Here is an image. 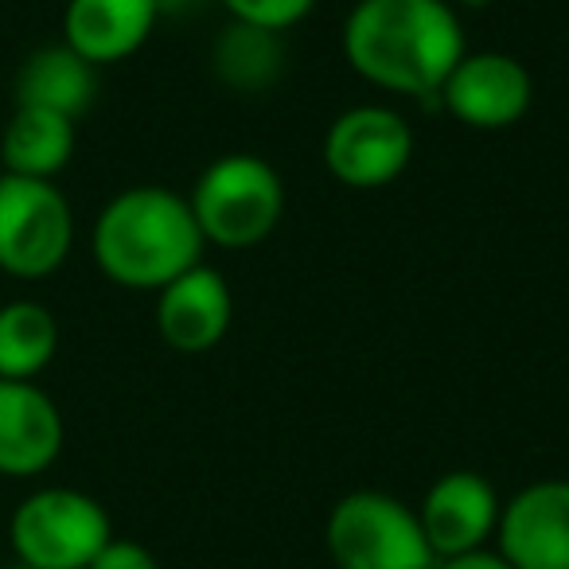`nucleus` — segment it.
I'll list each match as a JSON object with an SVG mask.
<instances>
[{"instance_id":"1","label":"nucleus","mask_w":569,"mask_h":569,"mask_svg":"<svg viewBox=\"0 0 569 569\" xmlns=\"http://www.w3.org/2000/svg\"><path fill=\"white\" fill-rule=\"evenodd\" d=\"M465 51V28L449 0H359L343 20L351 71L402 98L441 94Z\"/></svg>"},{"instance_id":"2","label":"nucleus","mask_w":569,"mask_h":569,"mask_svg":"<svg viewBox=\"0 0 569 569\" xmlns=\"http://www.w3.org/2000/svg\"><path fill=\"white\" fill-rule=\"evenodd\" d=\"M203 234L183 196L141 183L102 207L90 250L113 284L137 293H160L180 273L203 261Z\"/></svg>"},{"instance_id":"3","label":"nucleus","mask_w":569,"mask_h":569,"mask_svg":"<svg viewBox=\"0 0 569 569\" xmlns=\"http://www.w3.org/2000/svg\"><path fill=\"white\" fill-rule=\"evenodd\" d=\"M203 242L250 250L277 230L284 214V183L277 168L250 152H227L199 172L188 196Z\"/></svg>"},{"instance_id":"4","label":"nucleus","mask_w":569,"mask_h":569,"mask_svg":"<svg viewBox=\"0 0 569 569\" xmlns=\"http://www.w3.org/2000/svg\"><path fill=\"white\" fill-rule=\"evenodd\" d=\"M325 542L336 569H433L418 511L387 491H351L332 507Z\"/></svg>"},{"instance_id":"5","label":"nucleus","mask_w":569,"mask_h":569,"mask_svg":"<svg viewBox=\"0 0 569 569\" xmlns=\"http://www.w3.org/2000/svg\"><path fill=\"white\" fill-rule=\"evenodd\" d=\"M12 553L32 569H90L113 538L110 515L79 488H40L12 511Z\"/></svg>"},{"instance_id":"6","label":"nucleus","mask_w":569,"mask_h":569,"mask_svg":"<svg viewBox=\"0 0 569 569\" xmlns=\"http://www.w3.org/2000/svg\"><path fill=\"white\" fill-rule=\"evenodd\" d=\"M74 246V211L56 180L0 172V269L20 281L51 277Z\"/></svg>"},{"instance_id":"7","label":"nucleus","mask_w":569,"mask_h":569,"mask_svg":"<svg viewBox=\"0 0 569 569\" xmlns=\"http://www.w3.org/2000/svg\"><path fill=\"white\" fill-rule=\"evenodd\" d=\"M413 160V129L387 106H351L328 126L325 164L343 188L379 191Z\"/></svg>"},{"instance_id":"8","label":"nucleus","mask_w":569,"mask_h":569,"mask_svg":"<svg viewBox=\"0 0 569 569\" xmlns=\"http://www.w3.org/2000/svg\"><path fill=\"white\" fill-rule=\"evenodd\" d=\"M437 98L460 126L499 133L527 118L535 102V79L507 51H465Z\"/></svg>"},{"instance_id":"9","label":"nucleus","mask_w":569,"mask_h":569,"mask_svg":"<svg viewBox=\"0 0 569 569\" xmlns=\"http://www.w3.org/2000/svg\"><path fill=\"white\" fill-rule=\"evenodd\" d=\"M496 550L515 569H569V480H538L503 503Z\"/></svg>"},{"instance_id":"10","label":"nucleus","mask_w":569,"mask_h":569,"mask_svg":"<svg viewBox=\"0 0 569 569\" xmlns=\"http://www.w3.org/2000/svg\"><path fill=\"white\" fill-rule=\"evenodd\" d=\"M499 491L491 488L488 476L480 472H445L433 480L418 507V522L426 530V542L433 558H452V553H468L488 546L499 527Z\"/></svg>"},{"instance_id":"11","label":"nucleus","mask_w":569,"mask_h":569,"mask_svg":"<svg viewBox=\"0 0 569 569\" xmlns=\"http://www.w3.org/2000/svg\"><path fill=\"white\" fill-rule=\"evenodd\" d=\"M234 320V297L219 269L191 266L157 293V332L172 351L203 356L219 348Z\"/></svg>"},{"instance_id":"12","label":"nucleus","mask_w":569,"mask_h":569,"mask_svg":"<svg viewBox=\"0 0 569 569\" xmlns=\"http://www.w3.org/2000/svg\"><path fill=\"white\" fill-rule=\"evenodd\" d=\"M63 413L36 382L0 379V476L28 480L63 452Z\"/></svg>"},{"instance_id":"13","label":"nucleus","mask_w":569,"mask_h":569,"mask_svg":"<svg viewBox=\"0 0 569 569\" xmlns=\"http://www.w3.org/2000/svg\"><path fill=\"white\" fill-rule=\"evenodd\" d=\"M157 20V0H67L63 43L90 67H113L149 43Z\"/></svg>"},{"instance_id":"14","label":"nucleus","mask_w":569,"mask_h":569,"mask_svg":"<svg viewBox=\"0 0 569 569\" xmlns=\"http://www.w3.org/2000/svg\"><path fill=\"white\" fill-rule=\"evenodd\" d=\"M98 94V67H90L82 56H74L67 43L40 48L28 56V63L17 74V106L63 113L79 121L94 106Z\"/></svg>"},{"instance_id":"15","label":"nucleus","mask_w":569,"mask_h":569,"mask_svg":"<svg viewBox=\"0 0 569 569\" xmlns=\"http://www.w3.org/2000/svg\"><path fill=\"white\" fill-rule=\"evenodd\" d=\"M74 157V121L63 113L17 106L0 133V164L28 180H56Z\"/></svg>"},{"instance_id":"16","label":"nucleus","mask_w":569,"mask_h":569,"mask_svg":"<svg viewBox=\"0 0 569 569\" xmlns=\"http://www.w3.org/2000/svg\"><path fill=\"white\" fill-rule=\"evenodd\" d=\"M59 351V320L40 301H9L0 309V379L36 382Z\"/></svg>"},{"instance_id":"17","label":"nucleus","mask_w":569,"mask_h":569,"mask_svg":"<svg viewBox=\"0 0 569 569\" xmlns=\"http://www.w3.org/2000/svg\"><path fill=\"white\" fill-rule=\"evenodd\" d=\"M211 63L222 87L238 90V94H258V90H269L281 79V63H284L281 36L234 20L214 40Z\"/></svg>"},{"instance_id":"18","label":"nucleus","mask_w":569,"mask_h":569,"mask_svg":"<svg viewBox=\"0 0 569 569\" xmlns=\"http://www.w3.org/2000/svg\"><path fill=\"white\" fill-rule=\"evenodd\" d=\"M222 9L230 12V20L238 24L266 28V32L281 36L284 28H297L312 9L317 0H222Z\"/></svg>"},{"instance_id":"19","label":"nucleus","mask_w":569,"mask_h":569,"mask_svg":"<svg viewBox=\"0 0 569 569\" xmlns=\"http://www.w3.org/2000/svg\"><path fill=\"white\" fill-rule=\"evenodd\" d=\"M90 569H160V566L149 546L133 542V538H110L102 546V553L90 561Z\"/></svg>"},{"instance_id":"20","label":"nucleus","mask_w":569,"mask_h":569,"mask_svg":"<svg viewBox=\"0 0 569 569\" xmlns=\"http://www.w3.org/2000/svg\"><path fill=\"white\" fill-rule=\"evenodd\" d=\"M433 569H515V566L499 550H488V546H480V550H468V553H452V558H441Z\"/></svg>"},{"instance_id":"21","label":"nucleus","mask_w":569,"mask_h":569,"mask_svg":"<svg viewBox=\"0 0 569 569\" xmlns=\"http://www.w3.org/2000/svg\"><path fill=\"white\" fill-rule=\"evenodd\" d=\"M196 4H203V0H157L160 12H188V9H196Z\"/></svg>"},{"instance_id":"22","label":"nucleus","mask_w":569,"mask_h":569,"mask_svg":"<svg viewBox=\"0 0 569 569\" xmlns=\"http://www.w3.org/2000/svg\"><path fill=\"white\" fill-rule=\"evenodd\" d=\"M460 4H468V9H483L488 0H460Z\"/></svg>"},{"instance_id":"23","label":"nucleus","mask_w":569,"mask_h":569,"mask_svg":"<svg viewBox=\"0 0 569 569\" xmlns=\"http://www.w3.org/2000/svg\"><path fill=\"white\" fill-rule=\"evenodd\" d=\"M12 569H32V566H20V561H17V566H12Z\"/></svg>"}]
</instances>
